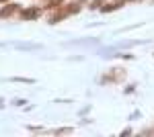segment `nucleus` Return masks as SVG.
<instances>
[{"mask_svg": "<svg viewBox=\"0 0 154 137\" xmlns=\"http://www.w3.org/2000/svg\"><path fill=\"white\" fill-rule=\"evenodd\" d=\"M0 2H8V0H0Z\"/></svg>", "mask_w": 154, "mask_h": 137, "instance_id": "5", "label": "nucleus"}, {"mask_svg": "<svg viewBox=\"0 0 154 137\" xmlns=\"http://www.w3.org/2000/svg\"><path fill=\"white\" fill-rule=\"evenodd\" d=\"M14 12H19V4H8L4 8H0V19H8Z\"/></svg>", "mask_w": 154, "mask_h": 137, "instance_id": "2", "label": "nucleus"}, {"mask_svg": "<svg viewBox=\"0 0 154 137\" xmlns=\"http://www.w3.org/2000/svg\"><path fill=\"white\" fill-rule=\"evenodd\" d=\"M39 14H41V10H39L37 6H31V8H27V10L21 12V19H25V21H33V19H39Z\"/></svg>", "mask_w": 154, "mask_h": 137, "instance_id": "1", "label": "nucleus"}, {"mask_svg": "<svg viewBox=\"0 0 154 137\" xmlns=\"http://www.w3.org/2000/svg\"><path fill=\"white\" fill-rule=\"evenodd\" d=\"M117 8H119V2H113V4L103 6V12H111V10H117Z\"/></svg>", "mask_w": 154, "mask_h": 137, "instance_id": "3", "label": "nucleus"}, {"mask_svg": "<svg viewBox=\"0 0 154 137\" xmlns=\"http://www.w3.org/2000/svg\"><path fill=\"white\" fill-rule=\"evenodd\" d=\"M56 2H60V0H48V2H45V6H54Z\"/></svg>", "mask_w": 154, "mask_h": 137, "instance_id": "4", "label": "nucleus"}]
</instances>
